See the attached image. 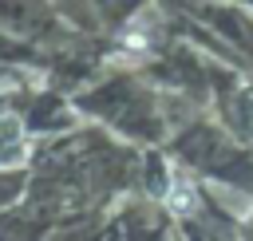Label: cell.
Returning <instances> with one entry per match:
<instances>
[{
  "mask_svg": "<svg viewBox=\"0 0 253 241\" xmlns=\"http://www.w3.org/2000/svg\"><path fill=\"white\" fill-rule=\"evenodd\" d=\"M0 138H4V142H12V138H20V122H16L12 115H0Z\"/></svg>",
  "mask_w": 253,
  "mask_h": 241,
  "instance_id": "2",
  "label": "cell"
},
{
  "mask_svg": "<svg viewBox=\"0 0 253 241\" xmlns=\"http://www.w3.org/2000/svg\"><path fill=\"white\" fill-rule=\"evenodd\" d=\"M166 205H170L174 213H194V209H198V194H194V186L182 182V178H174V186H170V194H166Z\"/></svg>",
  "mask_w": 253,
  "mask_h": 241,
  "instance_id": "1",
  "label": "cell"
}]
</instances>
